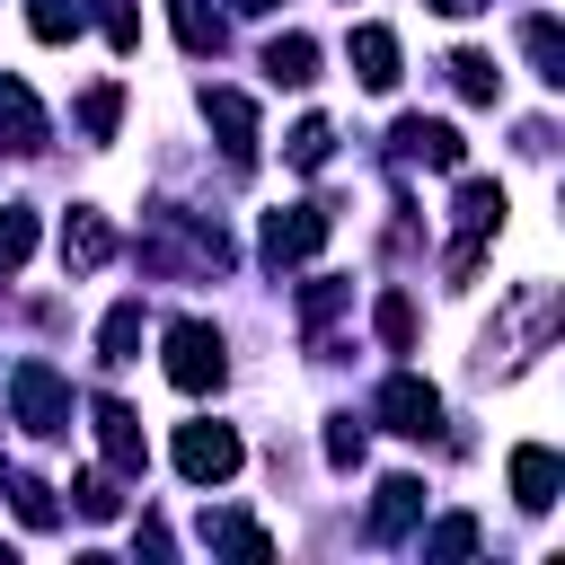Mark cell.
<instances>
[{"instance_id":"obj_30","label":"cell","mask_w":565,"mask_h":565,"mask_svg":"<svg viewBox=\"0 0 565 565\" xmlns=\"http://www.w3.org/2000/svg\"><path fill=\"white\" fill-rule=\"evenodd\" d=\"M327 459L353 468V459H362V424H327Z\"/></svg>"},{"instance_id":"obj_13","label":"cell","mask_w":565,"mask_h":565,"mask_svg":"<svg viewBox=\"0 0 565 565\" xmlns=\"http://www.w3.org/2000/svg\"><path fill=\"white\" fill-rule=\"evenodd\" d=\"M353 71H362V88H397V35L388 26H353Z\"/></svg>"},{"instance_id":"obj_14","label":"cell","mask_w":565,"mask_h":565,"mask_svg":"<svg viewBox=\"0 0 565 565\" xmlns=\"http://www.w3.org/2000/svg\"><path fill=\"white\" fill-rule=\"evenodd\" d=\"M0 124H9V150H44V106L26 97V79H0Z\"/></svg>"},{"instance_id":"obj_16","label":"cell","mask_w":565,"mask_h":565,"mask_svg":"<svg viewBox=\"0 0 565 565\" xmlns=\"http://www.w3.org/2000/svg\"><path fill=\"white\" fill-rule=\"evenodd\" d=\"M282 159H291L300 177H309V168H327V159H335V124H327V115H300V124H291V141H282Z\"/></svg>"},{"instance_id":"obj_26","label":"cell","mask_w":565,"mask_h":565,"mask_svg":"<svg viewBox=\"0 0 565 565\" xmlns=\"http://www.w3.org/2000/svg\"><path fill=\"white\" fill-rule=\"evenodd\" d=\"M71 494H79V512H88V521H115V512H124V494H115V477H79Z\"/></svg>"},{"instance_id":"obj_3","label":"cell","mask_w":565,"mask_h":565,"mask_svg":"<svg viewBox=\"0 0 565 565\" xmlns=\"http://www.w3.org/2000/svg\"><path fill=\"white\" fill-rule=\"evenodd\" d=\"M221 371H230V362H221V335H212L203 318H177V327H168V380H177L185 397H203V388H221Z\"/></svg>"},{"instance_id":"obj_15","label":"cell","mask_w":565,"mask_h":565,"mask_svg":"<svg viewBox=\"0 0 565 565\" xmlns=\"http://www.w3.org/2000/svg\"><path fill=\"white\" fill-rule=\"evenodd\" d=\"M265 71H274L282 88H309V79H318V44H309V35H274V44H265Z\"/></svg>"},{"instance_id":"obj_4","label":"cell","mask_w":565,"mask_h":565,"mask_svg":"<svg viewBox=\"0 0 565 565\" xmlns=\"http://www.w3.org/2000/svg\"><path fill=\"white\" fill-rule=\"evenodd\" d=\"M238 459H247V450H238L230 424H185V433H177V477H185V486H221V477H238Z\"/></svg>"},{"instance_id":"obj_7","label":"cell","mask_w":565,"mask_h":565,"mask_svg":"<svg viewBox=\"0 0 565 565\" xmlns=\"http://www.w3.org/2000/svg\"><path fill=\"white\" fill-rule=\"evenodd\" d=\"M97 450H106V468H124V477H141V424H132V406H115V397H97Z\"/></svg>"},{"instance_id":"obj_27","label":"cell","mask_w":565,"mask_h":565,"mask_svg":"<svg viewBox=\"0 0 565 565\" xmlns=\"http://www.w3.org/2000/svg\"><path fill=\"white\" fill-rule=\"evenodd\" d=\"M468 547H477V521H468V512H450V521L424 539V556H468Z\"/></svg>"},{"instance_id":"obj_12","label":"cell","mask_w":565,"mask_h":565,"mask_svg":"<svg viewBox=\"0 0 565 565\" xmlns=\"http://www.w3.org/2000/svg\"><path fill=\"white\" fill-rule=\"evenodd\" d=\"M415 512H424V486H415V477H380V503H371V539H397V530H415Z\"/></svg>"},{"instance_id":"obj_21","label":"cell","mask_w":565,"mask_h":565,"mask_svg":"<svg viewBox=\"0 0 565 565\" xmlns=\"http://www.w3.org/2000/svg\"><path fill=\"white\" fill-rule=\"evenodd\" d=\"M26 26H35L44 44H71V35H79V0H26Z\"/></svg>"},{"instance_id":"obj_29","label":"cell","mask_w":565,"mask_h":565,"mask_svg":"<svg viewBox=\"0 0 565 565\" xmlns=\"http://www.w3.org/2000/svg\"><path fill=\"white\" fill-rule=\"evenodd\" d=\"M18 521H26V530H53V486L18 477Z\"/></svg>"},{"instance_id":"obj_10","label":"cell","mask_w":565,"mask_h":565,"mask_svg":"<svg viewBox=\"0 0 565 565\" xmlns=\"http://www.w3.org/2000/svg\"><path fill=\"white\" fill-rule=\"evenodd\" d=\"M106 256H115V230H106V212H88V203H79V212L62 221V265H71V274H88V265H106Z\"/></svg>"},{"instance_id":"obj_2","label":"cell","mask_w":565,"mask_h":565,"mask_svg":"<svg viewBox=\"0 0 565 565\" xmlns=\"http://www.w3.org/2000/svg\"><path fill=\"white\" fill-rule=\"evenodd\" d=\"M450 212H459V247H450V282H468V274H477V247H486V238L503 230V185H486V177H468Z\"/></svg>"},{"instance_id":"obj_28","label":"cell","mask_w":565,"mask_h":565,"mask_svg":"<svg viewBox=\"0 0 565 565\" xmlns=\"http://www.w3.org/2000/svg\"><path fill=\"white\" fill-rule=\"evenodd\" d=\"M380 335H388V344H415V300H406V291L380 300Z\"/></svg>"},{"instance_id":"obj_23","label":"cell","mask_w":565,"mask_h":565,"mask_svg":"<svg viewBox=\"0 0 565 565\" xmlns=\"http://www.w3.org/2000/svg\"><path fill=\"white\" fill-rule=\"evenodd\" d=\"M115 115H124V88H88V97H79V132H88V141H106Z\"/></svg>"},{"instance_id":"obj_20","label":"cell","mask_w":565,"mask_h":565,"mask_svg":"<svg viewBox=\"0 0 565 565\" xmlns=\"http://www.w3.org/2000/svg\"><path fill=\"white\" fill-rule=\"evenodd\" d=\"M177 44H185V53H221V18H212L203 0H177Z\"/></svg>"},{"instance_id":"obj_32","label":"cell","mask_w":565,"mask_h":565,"mask_svg":"<svg viewBox=\"0 0 565 565\" xmlns=\"http://www.w3.org/2000/svg\"><path fill=\"white\" fill-rule=\"evenodd\" d=\"M238 9H247V18H265V9H274V0H238Z\"/></svg>"},{"instance_id":"obj_1","label":"cell","mask_w":565,"mask_h":565,"mask_svg":"<svg viewBox=\"0 0 565 565\" xmlns=\"http://www.w3.org/2000/svg\"><path fill=\"white\" fill-rule=\"evenodd\" d=\"M9 406H18V424H26V433H44V441H53V433H71V388H62V371H53V362H18V371H9Z\"/></svg>"},{"instance_id":"obj_6","label":"cell","mask_w":565,"mask_h":565,"mask_svg":"<svg viewBox=\"0 0 565 565\" xmlns=\"http://www.w3.org/2000/svg\"><path fill=\"white\" fill-rule=\"evenodd\" d=\"M380 415H388V433H406V441L441 433V397H433V380H415V371H397V380L380 388Z\"/></svg>"},{"instance_id":"obj_8","label":"cell","mask_w":565,"mask_h":565,"mask_svg":"<svg viewBox=\"0 0 565 565\" xmlns=\"http://www.w3.org/2000/svg\"><path fill=\"white\" fill-rule=\"evenodd\" d=\"M512 503H521V512H547V503H556V450H547V441H521V450H512Z\"/></svg>"},{"instance_id":"obj_22","label":"cell","mask_w":565,"mask_h":565,"mask_svg":"<svg viewBox=\"0 0 565 565\" xmlns=\"http://www.w3.org/2000/svg\"><path fill=\"white\" fill-rule=\"evenodd\" d=\"M450 79H459L468 106H494V62L486 53H450Z\"/></svg>"},{"instance_id":"obj_19","label":"cell","mask_w":565,"mask_h":565,"mask_svg":"<svg viewBox=\"0 0 565 565\" xmlns=\"http://www.w3.org/2000/svg\"><path fill=\"white\" fill-rule=\"evenodd\" d=\"M521 44H530L539 79H565V35H556V18H530V26H521Z\"/></svg>"},{"instance_id":"obj_5","label":"cell","mask_w":565,"mask_h":565,"mask_svg":"<svg viewBox=\"0 0 565 565\" xmlns=\"http://www.w3.org/2000/svg\"><path fill=\"white\" fill-rule=\"evenodd\" d=\"M327 230H335V221H327L318 203L265 212V256H274V265H300V256H318V247H327Z\"/></svg>"},{"instance_id":"obj_25","label":"cell","mask_w":565,"mask_h":565,"mask_svg":"<svg viewBox=\"0 0 565 565\" xmlns=\"http://www.w3.org/2000/svg\"><path fill=\"white\" fill-rule=\"evenodd\" d=\"M97 18H106V44H115V53L141 44V9H132V0H97Z\"/></svg>"},{"instance_id":"obj_17","label":"cell","mask_w":565,"mask_h":565,"mask_svg":"<svg viewBox=\"0 0 565 565\" xmlns=\"http://www.w3.org/2000/svg\"><path fill=\"white\" fill-rule=\"evenodd\" d=\"M97 344H106V362H132V344H141V300H115L106 327H97Z\"/></svg>"},{"instance_id":"obj_18","label":"cell","mask_w":565,"mask_h":565,"mask_svg":"<svg viewBox=\"0 0 565 565\" xmlns=\"http://www.w3.org/2000/svg\"><path fill=\"white\" fill-rule=\"evenodd\" d=\"M26 256H35V212L9 203V212H0V274H18Z\"/></svg>"},{"instance_id":"obj_9","label":"cell","mask_w":565,"mask_h":565,"mask_svg":"<svg viewBox=\"0 0 565 565\" xmlns=\"http://www.w3.org/2000/svg\"><path fill=\"white\" fill-rule=\"evenodd\" d=\"M203 106H212V124H221V150H230L238 168H256V106H247L238 88H212Z\"/></svg>"},{"instance_id":"obj_24","label":"cell","mask_w":565,"mask_h":565,"mask_svg":"<svg viewBox=\"0 0 565 565\" xmlns=\"http://www.w3.org/2000/svg\"><path fill=\"white\" fill-rule=\"evenodd\" d=\"M212 547H230V556H274V539H265L256 521H212Z\"/></svg>"},{"instance_id":"obj_31","label":"cell","mask_w":565,"mask_h":565,"mask_svg":"<svg viewBox=\"0 0 565 565\" xmlns=\"http://www.w3.org/2000/svg\"><path fill=\"white\" fill-rule=\"evenodd\" d=\"M433 9H450V18H477V9H494V0H433Z\"/></svg>"},{"instance_id":"obj_11","label":"cell","mask_w":565,"mask_h":565,"mask_svg":"<svg viewBox=\"0 0 565 565\" xmlns=\"http://www.w3.org/2000/svg\"><path fill=\"white\" fill-rule=\"evenodd\" d=\"M397 150H406V159H424V168H459V159H468V141H459L450 124H424V115H406V124H397Z\"/></svg>"}]
</instances>
